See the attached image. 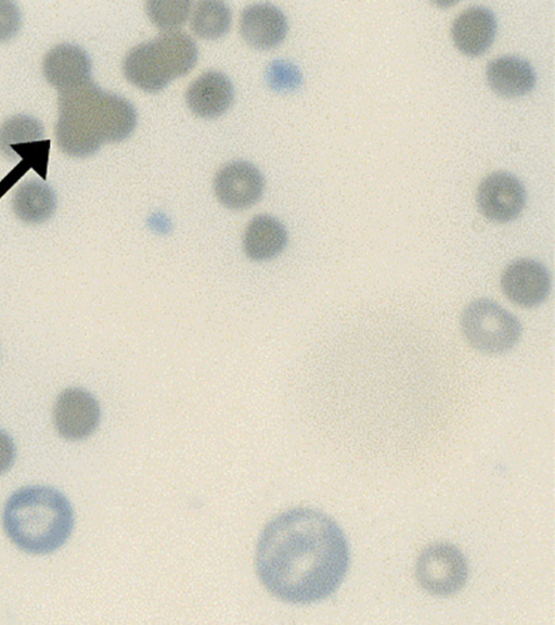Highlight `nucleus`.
<instances>
[{
  "label": "nucleus",
  "instance_id": "obj_1",
  "mask_svg": "<svg viewBox=\"0 0 555 625\" xmlns=\"http://www.w3.org/2000/svg\"><path fill=\"white\" fill-rule=\"evenodd\" d=\"M349 561V547L337 523L309 508L293 509L273 519L256 549L261 583L275 597L293 603L331 596L345 578Z\"/></svg>",
  "mask_w": 555,
  "mask_h": 625
},
{
  "label": "nucleus",
  "instance_id": "obj_4",
  "mask_svg": "<svg viewBox=\"0 0 555 625\" xmlns=\"http://www.w3.org/2000/svg\"><path fill=\"white\" fill-rule=\"evenodd\" d=\"M461 330L470 346L486 354H502L520 339L519 320L498 303L479 298L462 311Z\"/></svg>",
  "mask_w": 555,
  "mask_h": 625
},
{
  "label": "nucleus",
  "instance_id": "obj_14",
  "mask_svg": "<svg viewBox=\"0 0 555 625\" xmlns=\"http://www.w3.org/2000/svg\"><path fill=\"white\" fill-rule=\"evenodd\" d=\"M233 93L232 84L227 76L209 71L189 86L185 99L193 113L210 118L219 116L230 106Z\"/></svg>",
  "mask_w": 555,
  "mask_h": 625
},
{
  "label": "nucleus",
  "instance_id": "obj_18",
  "mask_svg": "<svg viewBox=\"0 0 555 625\" xmlns=\"http://www.w3.org/2000/svg\"><path fill=\"white\" fill-rule=\"evenodd\" d=\"M191 12L192 29L202 38L214 39L222 36L231 23L230 9L220 1H201Z\"/></svg>",
  "mask_w": 555,
  "mask_h": 625
},
{
  "label": "nucleus",
  "instance_id": "obj_12",
  "mask_svg": "<svg viewBox=\"0 0 555 625\" xmlns=\"http://www.w3.org/2000/svg\"><path fill=\"white\" fill-rule=\"evenodd\" d=\"M42 71L46 79L59 91L91 79V62L79 47L62 43L52 48L44 56Z\"/></svg>",
  "mask_w": 555,
  "mask_h": 625
},
{
  "label": "nucleus",
  "instance_id": "obj_21",
  "mask_svg": "<svg viewBox=\"0 0 555 625\" xmlns=\"http://www.w3.org/2000/svg\"><path fill=\"white\" fill-rule=\"evenodd\" d=\"M50 143L51 141L47 139L13 144L10 146V152L13 160H15L16 156H21L22 160L28 163L30 168H34L37 174L46 179Z\"/></svg>",
  "mask_w": 555,
  "mask_h": 625
},
{
  "label": "nucleus",
  "instance_id": "obj_20",
  "mask_svg": "<svg viewBox=\"0 0 555 625\" xmlns=\"http://www.w3.org/2000/svg\"><path fill=\"white\" fill-rule=\"evenodd\" d=\"M192 11L190 1H149L146 12L151 21L163 31H173L186 21Z\"/></svg>",
  "mask_w": 555,
  "mask_h": 625
},
{
  "label": "nucleus",
  "instance_id": "obj_5",
  "mask_svg": "<svg viewBox=\"0 0 555 625\" xmlns=\"http://www.w3.org/2000/svg\"><path fill=\"white\" fill-rule=\"evenodd\" d=\"M415 574L418 584L427 592L450 596L465 585L468 567L465 557L455 546L437 543L421 552Z\"/></svg>",
  "mask_w": 555,
  "mask_h": 625
},
{
  "label": "nucleus",
  "instance_id": "obj_3",
  "mask_svg": "<svg viewBox=\"0 0 555 625\" xmlns=\"http://www.w3.org/2000/svg\"><path fill=\"white\" fill-rule=\"evenodd\" d=\"M113 118L114 94L91 79L59 91L56 143L69 156H89L112 141Z\"/></svg>",
  "mask_w": 555,
  "mask_h": 625
},
{
  "label": "nucleus",
  "instance_id": "obj_2",
  "mask_svg": "<svg viewBox=\"0 0 555 625\" xmlns=\"http://www.w3.org/2000/svg\"><path fill=\"white\" fill-rule=\"evenodd\" d=\"M3 530L20 549L33 554L62 547L74 526L67 498L48 486H28L13 493L2 512Z\"/></svg>",
  "mask_w": 555,
  "mask_h": 625
},
{
  "label": "nucleus",
  "instance_id": "obj_22",
  "mask_svg": "<svg viewBox=\"0 0 555 625\" xmlns=\"http://www.w3.org/2000/svg\"><path fill=\"white\" fill-rule=\"evenodd\" d=\"M22 24L18 8L11 1L0 0V42L14 37Z\"/></svg>",
  "mask_w": 555,
  "mask_h": 625
},
{
  "label": "nucleus",
  "instance_id": "obj_7",
  "mask_svg": "<svg viewBox=\"0 0 555 625\" xmlns=\"http://www.w3.org/2000/svg\"><path fill=\"white\" fill-rule=\"evenodd\" d=\"M100 406L87 391L78 387L64 390L53 407V422L57 433L69 441L91 435L100 422Z\"/></svg>",
  "mask_w": 555,
  "mask_h": 625
},
{
  "label": "nucleus",
  "instance_id": "obj_15",
  "mask_svg": "<svg viewBox=\"0 0 555 625\" xmlns=\"http://www.w3.org/2000/svg\"><path fill=\"white\" fill-rule=\"evenodd\" d=\"M492 90L503 97H518L529 92L535 84V74L528 61L515 55L491 60L486 69Z\"/></svg>",
  "mask_w": 555,
  "mask_h": 625
},
{
  "label": "nucleus",
  "instance_id": "obj_19",
  "mask_svg": "<svg viewBox=\"0 0 555 625\" xmlns=\"http://www.w3.org/2000/svg\"><path fill=\"white\" fill-rule=\"evenodd\" d=\"M43 136L44 128L39 120L26 115L13 116L0 126V151L7 158L13 161L11 145L38 141Z\"/></svg>",
  "mask_w": 555,
  "mask_h": 625
},
{
  "label": "nucleus",
  "instance_id": "obj_24",
  "mask_svg": "<svg viewBox=\"0 0 555 625\" xmlns=\"http://www.w3.org/2000/svg\"><path fill=\"white\" fill-rule=\"evenodd\" d=\"M30 168L28 163L22 160L1 181L0 197Z\"/></svg>",
  "mask_w": 555,
  "mask_h": 625
},
{
  "label": "nucleus",
  "instance_id": "obj_10",
  "mask_svg": "<svg viewBox=\"0 0 555 625\" xmlns=\"http://www.w3.org/2000/svg\"><path fill=\"white\" fill-rule=\"evenodd\" d=\"M263 191V178L259 170L246 162L224 165L216 175L215 192L227 207L243 209L255 204Z\"/></svg>",
  "mask_w": 555,
  "mask_h": 625
},
{
  "label": "nucleus",
  "instance_id": "obj_6",
  "mask_svg": "<svg viewBox=\"0 0 555 625\" xmlns=\"http://www.w3.org/2000/svg\"><path fill=\"white\" fill-rule=\"evenodd\" d=\"M122 68L131 84L150 92L163 89L172 77H180L173 55L159 36L132 48Z\"/></svg>",
  "mask_w": 555,
  "mask_h": 625
},
{
  "label": "nucleus",
  "instance_id": "obj_16",
  "mask_svg": "<svg viewBox=\"0 0 555 625\" xmlns=\"http://www.w3.org/2000/svg\"><path fill=\"white\" fill-rule=\"evenodd\" d=\"M287 233L275 218L257 216L253 218L244 234V251L254 260H266L278 255L285 247Z\"/></svg>",
  "mask_w": 555,
  "mask_h": 625
},
{
  "label": "nucleus",
  "instance_id": "obj_9",
  "mask_svg": "<svg viewBox=\"0 0 555 625\" xmlns=\"http://www.w3.org/2000/svg\"><path fill=\"white\" fill-rule=\"evenodd\" d=\"M501 286L505 296L521 307H534L547 296L551 279L540 263L521 258L508 264L501 277Z\"/></svg>",
  "mask_w": 555,
  "mask_h": 625
},
{
  "label": "nucleus",
  "instance_id": "obj_13",
  "mask_svg": "<svg viewBox=\"0 0 555 625\" xmlns=\"http://www.w3.org/2000/svg\"><path fill=\"white\" fill-rule=\"evenodd\" d=\"M240 30L243 38L253 47L270 49L278 46L287 33L284 14L270 4L247 7L241 16Z\"/></svg>",
  "mask_w": 555,
  "mask_h": 625
},
{
  "label": "nucleus",
  "instance_id": "obj_17",
  "mask_svg": "<svg viewBox=\"0 0 555 625\" xmlns=\"http://www.w3.org/2000/svg\"><path fill=\"white\" fill-rule=\"evenodd\" d=\"M12 207L16 217L22 221L40 224L53 215L56 208V196L48 184L28 181L15 191Z\"/></svg>",
  "mask_w": 555,
  "mask_h": 625
},
{
  "label": "nucleus",
  "instance_id": "obj_11",
  "mask_svg": "<svg viewBox=\"0 0 555 625\" xmlns=\"http://www.w3.org/2000/svg\"><path fill=\"white\" fill-rule=\"evenodd\" d=\"M496 31L493 12L483 5H472L463 10L452 24V38L460 51L478 55L492 43Z\"/></svg>",
  "mask_w": 555,
  "mask_h": 625
},
{
  "label": "nucleus",
  "instance_id": "obj_8",
  "mask_svg": "<svg viewBox=\"0 0 555 625\" xmlns=\"http://www.w3.org/2000/svg\"><path fill=\"white\" fill-rule=\"evenodd\" d=\"M476 199L485 217L495 222H507L521 213L526 203V191L516 177L496 171L481 180Z\"/></svg>",
  "mask_w": 555,
  "mask_h": 625
},
{
  "label": "nucleus",
  "instance_id": "obj_23",
  "mask_svg": "<svg viewBox=\"0 0 555 625\" xmlns=\"http://www.w3.org/2000/svg\"><path fill=\"white\" fill-rule=\"evenodd\" d=\"M14 459V443L9 434L0 429V475L12 467Z\"/></svg>",
  "mask_w": 555,
  "mask_h": 625
}]
</instances>
